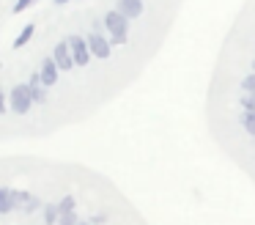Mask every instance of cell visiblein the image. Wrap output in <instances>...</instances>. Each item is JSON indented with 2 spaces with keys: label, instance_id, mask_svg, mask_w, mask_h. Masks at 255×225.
Wrapping results in <instances>:
<instances>
[{
  "label": "cell",
  "instance_id": "1",
  "mask_svg": "<svg viewBox=\"0 0 255 225\" xmlns=\"http://www.w3.org/2000/svg\"><path fill=\"white\" fill-rule=\"evenodd\" d=\"M184 0H0V140L85 121L156 58Z\"/></svg>",
  "mask_w": 255,
  "mask_h": 225
}]
</instances>
